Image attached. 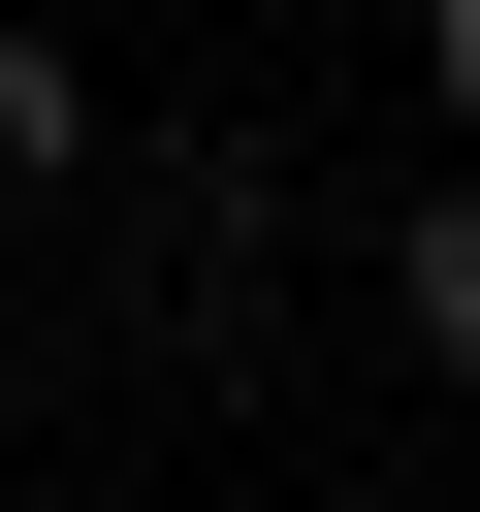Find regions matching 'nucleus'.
I'll use <instances>...</instances> for the list:
<instances>
[{
	"instance_id": "obj_1",
	"label": "nucleus",
	"mask_w": 480,
	"mask_h": 512,
	"mask_svg": "<svg viewBox=\"0 0 480 512\" xmlns=\"http://www.w3.org/2000/svg\"><path fill=\"white\" fill-rule=\"evenodd\" d=\"M384 320H416V352H448V384H480V160H448V192H416V224H384Z\"/></svg>"
},
{
	"instance_id": "obj_2",
	"label": "nucleus",
	"mask_w": 480,
	"mask_h": 512,
	"mask_svg": "<svg viewBox=\"0 0 480 512\" xmlns=\"http://www.w3.org/2000/svg\"><path fill=\"white\" fill-rule=\"evenodd\" d=\"M64 160H96V64H64V32H0V192H64Z\"/></svg>"
},
{
	"instance_id": "obj_3",
	"label": "nucleus",
	"mask_w": 480,
	"mask_h": 512,
	"mask_svg": "<svg viewBox=\"0 0 480 512\" xmlns=\"http://www.w3.org/2000/svg\"><path fill=\"white\" fill-rule=\"evenodd\" d=\"M416 96H448V160H480V0H416Z\"/></svg>"
}]
</instances>
